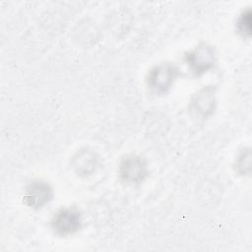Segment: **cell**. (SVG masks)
Masks as SVG:
<instances>
[{
    "mask_svg": "<svg viewBox=\"0 0 252 252\" xmlns=\"http://www.w3.org/2000/svg\"><path fill=\"white\" fill-rule=\"evenodd\" d=\"M178 74V68L170 62L156 65L148 74V87L157 94H165L173 85Z\"/></svg>",
    "mask_w": 252,
    "mask_h": 252,
    "instance_id": "obj_1",
    "label": "cell"
},
{
    "mask_svg": "<svg viewBox=\"0 0 252 252\" xmlns=\"http://www.w3.org/2000/svg\"><path fill=\"white\" fill-rule=\"evenodd\" d=\"M188 69L195 75L201 76L214 68L216 63L215 48L207 43H200L185 54Z\"/></svg>",
    "mask_w": 252,
    "mask_h": 252,
    "instance_id": "obj_2",
    "label": "cell"
},
{
    "mask_svg": "<svg viewBox=\"0 0 252 252\" xmlns=\"http://www.w3.org/2000/svg\"><path fill=\"white\" fill-rule=\"evenodd\" d=\"M82 215L75 207L59 209L51 220V228L60 236L76 233L82 227Z\"/></svg>",
    "mask_w": 252,
    "mask_h": 252,
    "instance_id": "obj_3",
    "label": "cell"
},
{
    "mask_svg": "<svg viewBox=\"0 0 252 252\" xmlns=\"http://www.w3.org/2000/svg\"><path fill=\"white\" fill-rule=\"evenodd\" d=\"M149 173L146 160L138 155H127L119 164V175L128 184H139Z\"/></svg>",
    "mask_w": 252,
    "mask_h": 252,
    "instance_id": "obj_4",
    "label": "cell"
},
{
    "mask_svg": "<svg viewBox=\"0 0 252 252\" xmlns=\"http://www.w3.org/2000/svg\"><path fill=\"white\" fill-rule=\"evenodd\" d=\"M52 198L53 189L51 185L42 179H34L27 185L23 201L28 207L38 210L48 204Z\"/></svg>",
    "mask_w": 252,
    "mask_h": 252,
    "instance_id": "obj_5",
    "label": "cell"
},
{
    "mask_svg": "<svg viewBox=\"0 0 252 252\" xmlns=\"http://www.w3.org/2000/svg\"><path fill=\"white\" fill-rule=\"evenodd\" d=\"M193 104L195 106V109L203 116L206 117L212 114L216 104L213 88L207 87V88H204L202 91H200L196 95L193 101Z\"/></svg>",
    "mask_w": 252,
    "mask_h": 252,
    "instance_id": "obj_6",
    "label": "cell"
},
{
    "mask_svg": "<svg viewBox=\"0 0 252 252\" xmlns=\"http://www.w3.org/2000/svg\"><path fill=\"white\" fill-rule=\"evenodd\" d=\"M236 31L239 34L244 36H250L251 34V11L247 9L243 11L236 20L235 24Z\"/></svg>",
    "mask_w": 252,
    "mask_h": 252,
    "instance_id": "obj_7",
    "label": "cell"
},
{
    "mask_svg": "<svg viewBox=\"0 0 252 252\" xmlns=\"http://www.w3.org/2000/svg\"><path fill=\"white\" fill-rule=\"evenodd\" d=\"M76 163H75V167L77 168L78 172H81L84 164H88L92 169H94V164H95V158L94 157V155H92L90 152L84 151L82 153L79 154V157L75 158Z\"/></svg>",
    "mask_w": 252,
    "mask_h": 252,
    "instance_id": "obj_8",
    "label": "cell"
}]
</instances>
